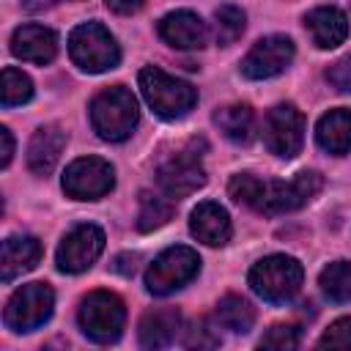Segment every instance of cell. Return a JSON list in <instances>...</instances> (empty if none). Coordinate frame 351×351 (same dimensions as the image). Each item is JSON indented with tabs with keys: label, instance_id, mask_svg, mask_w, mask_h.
Listing matches in <instances>:
<instances>
[{
	"label": "cell",
	"instance_id": "1",
	"mask_svg": "<svg viewBox=\"0 0 351 351\" xmlns=\"http://www.w3.org/2000/svg\"><path fill=\"white\" fill-rule=\"evenodd\" d=\"M324 186L321 173L315 170H302L288 181L280 178H258L252 173H236L228 181V195L250 206L261 214H288L302 206H307Z\"/></svg>",
	"mask_w": 351,
	"mask_h": 351
},
{
	"label": "cell",
	"instance_id": "2",
	"mask_svg": "<svg viewBox=\"0 0 351 351\" xmlns=\"http://www.w3.org/2000/svg\"><path fill=\"white\" fill-rule=\"evenodd\" d=\"M137 121H140L137 99L123 85H112L90 101V126L107 143L126 140L134 132Z\"/></svg>",
	"mask_w": 351,
	"mask_h": 351
},
{
	"label": "cell",
	"instance_id": "3",
	"mask_svg": "<svg viewBox=\"0 0 351 351\" xmlns=\"http://www.w3.org/2000/svg\"><path fill=\"white\" fill-rule=\"evenodd\" d=\"M203 151H206V140H189L184 143L176 154H170L167 159L159 162L156 167V184L159 189L178 200L186 197L192 192H197L206 184V170H203Z\"/></svg>",
	"mask_w": 351,
	"mask_h": 351
},
{
	"label": "cell",
	"instance_id": "4",
	"mask_svg": "<svg viewBox=\"0 0 351 351\" xmlns=\"http://www.w3.org/2000/svg\"><path fill=\"white\" fill-rule=\"evenodd\" d=\"M250 288L269 304L291 302L304 280L302 263L291 255H266L250 269Z\"/></svg>",
	"mask_w": 351,
	"mask_h": 351
},
{
	"label": "cell",
	"instance_id": "5",
	"mask_svg": "<svg viewBox=\"0 0 351 351\" xmlns=\"http://www.w3.org/2000/svg\"><path fill=\"white\" fill-rule=\"evenodd\" d=\"M137 82H140V90H143L148 107L165 121L184 118L197 104V90L189 82L165 74L162 69H154V66L143 69Z\"/></svg>",
	"mask_w": 351,
	"mask_h": 351
},
{
	"label": "cell",
	"instance_id": "6",
	"mask_svg": "<svg viewBox=\"0 0 351 351\" xmlns=\"http://www.w3.org/2000/svg\"><path fill=\"white\" fill-rule=\"evenodd\" d=\"M69 55H71L74 66H80L88 74H101L107 69H115L121 60L118 41L99 22H82L71 30Z\"/></svg>",
	"mask_w": 351,
	"mask_h": 351
},
{
	"label": "cell",
	"instance_id": "7",
	"mask_svg": "<svg viewBox=\"0 0 351 351\" xmlns=\"http://www.w3.org/2000/svg\"><path fill=\"white\" fill-rule=\"evenodd\" d=\"M80 326L93 343H115L126 324V307L121 296L110 291H93L80 302Z\"/></svg>",
	"mask_w": 351,
	"mask_h": 351
},
{
	"label": "cell",
	"instance_id": "8",
	"mask_svg": "<svg viewBox=\"0 0 351 351\" xmlns=\"http://www.w3.org/2000/svg\"><path fill=\"white\" fill-rule=\"evenodd\" d=\"M200 271V258L192 247H167L154 258L145 271V288L154 296H167L186 282H192Z\"/></svg>",
	"mask_w": 351,
	"mask_h": 351
},
{
	"label": "cell",
	"instance_id": "9",
	"mask_svg": "<svg viewBox=\"0 0 351 351\" xmlns=\"http://www.w3.org/2000/svg\"><path fill=\"white\" fill-rule=\"evenodd\" d=\"M55 293L47 282H27L5 304V326L14 332H33L44 326L52 315Z\"/></svg>",
	"mask_w": 351,
	"mask_h": 351
},
{
	"label": "cell",
	"instance_id": "10",
	"mask_svg": "<svg viewBox=\"0 0 351 351\" xmlns=\"http://www.w3.org/2000/svg\"><path fill=\"white\" fill-rule=\"evenodd\" d=\"M263 143L280 159H293L304 143V115L293 104H277L263 118Z\"/></svg>",
	"mask_w": 351,
	"mask_h": 351
},
{
	"label": "cell",
	"instance_id": "11",
	"mask_svg": "<svg viewBox=\"0 0 351 351\" xmlns=\"http://www.w3.org/2000/svg\"><path fill=\"white\" fill-rule=\"evenodd\" d=\"M115 186V170L99 156L74 159L63 173V192L74 200H99Z\"/></svg>",
	"mask_w": 351,
	"mask_h": 351
},
{
	"label": "cell",
	"instance_id": "12",
	"mask_svg": "<svg viewBox=\"0 0 351 351\" xmlns=\"http://www.w3.org/2000/svg\"><path fill=\"white\" fill-rule=\"evenodd\" d=\"M296 49H293V41L288 36H266L261 38L241 60V74L247 80H269V77H277L282 74L291 60H293Z\"/></svg>",
	"mask_w": 351,
	"mask_h": 351
},
{
	"label": "cell",
	"instance_id": "13",
	"mask_svg": "<svg viewBox=\"0 0 351 351\" xmlns=\"http://www.w3.org/2000/svg\"><path fill=\"white\" fill-rule=\"evenodd\" d=\"M104 250V230L96 225H77L69 230L58 247V269L69 274H80L96 263Z\"/></svg>",
	"mask_w": 351,
	"mask_h": 351
},
{
	"label": "cell",
	"instance_id": "14",
	"mask_svg": "<svg viewBox=\"0 0 351 351\" xmlns=\"http://www.w3.org/2000/svg\"><path fill=\"white\" fill-rule=\"evenodd\" d=\"M159 36L176 49H200L208 41V27L195 11H170L159 19Z\"/></svg>",
	"mask_w": 351,
	"mask_h": 351
},
{
	"label": "cell",
	"instance_id": "15",
	"mask_svg": "<svg viewBox=\"0 0 351 351\" xmlns=\"http://www.w3.org/2000/svg\"><path fill=\"white\" fill-rule=\"evenodd\" d=\"M189 230L197 241L208 244V247H222L230 241V233H233V225H230V217L228 211L214 203V200H203L192 208L189 214Z\"/></svg>",
	"mask_w": 351,
	"mask_h": 351
},
{
	"label": "cell",
	"instance_id": "16",
	"mask_svg": "<svg viewBox=\"0 0 351 351\" xmlns=\"http://www.w3.org/2000/svg\"><path fill=\"white\" fill-rule=\"evenodd\" d=\"M11 52L27 63H49L58 55V36L44 25H22L11 36Z\"/></svg>",
	"mask_w": 351,
	"mask_h": 351
},
{
	"label": "cell",
	"instance_id": "17",
	"mask_svg": "<svg viewBox=\"0 0 351 351\" xmlns=\"http://www.w3.org/2000/svg\"><path fill=\"white\" fill-rule=\"evenodd\" d=\"M41 255H44L41 241L33 239V236H11V239H5L3 247H0V280L11 282L19 274L36 269Z\"/></svg>",
	"mask_w": 351,
	"mask_h": 351
},
{
	"label": "cell",
	"instance_id": "18",
	"mask_svg": "<svg viewBox=\"0 0 351 351\" xmlns=\"http://www.w3.org/2000/svg\"><path fill=\"white\" fill-rule=\"evenodd\" d=\"M304 27L318 49H335L348 36V19L335 5H318L304 16Z\"/></svg>",
	"mask_w": 351,
	"mask_h": 351
},
{
	"label": "cell",
	"instance_id": "19",
	"mask_svg": "<svg viewBox=\"0 0 351 351\" xmlns=\"http://www.w3.org/2000/svg\"><path fill=\"white\" fill-rule=\"evenodd\" d=\"M66 148V132L60 126H41L36 129V134L30 137V145H27V167L36 173V176H49L60 159Z\"/></svg>",
	"mask_w": 351,
	"mask_h": 351
},
{
	"label": "cell",
	"instance_id": "20",
	"mask_svg": "<svg viewBox=\"0 0 351 351\" xmlns=\"http://www.w3.org/2000/svg\"><path fill=\"white\" fill-rule=\"evenodd\" d=\"M318 145L332 156H346L351 151V110L337 107L318 118L315 126Z\"/></svg>",
	"mask_w": 351,
	"mask_h": 351
},
{
	"label": "cell",
	"instance_id": "21",
	"mask_svg": "<svg viewBox=\"0 0 351 351\" xmlns=\"http://www.w3.org/2000/svg\"><path fill=\"white\" fill-rule=\"evenodd\" d=\"M181 329V315L176 307L148 310L140 321V346L143 348H165L176 340Z\"/></svg>",
	"mask_w": 351,
	"mask_h": 351
},
{
	"label": "cell",
	"instance_id": "22",
	"mask_svg": "<svg viewBox=\"0 0 351 351\" xmlns=\"http://www.w3.org/2000/svg\"><path fill=\"white\" fill-rule=\"evenodd\" d=\"M217 129L236 145H247L255 137V112L250 104H225L214 112Z\"/></svg>",
	"mask_w": 351,
	"mask_h": 351
},
{
	"label": "cell",
	"instance_id": "23",
	"mask_svg": "<svg viewBox=\"0 0 351 351\" xmlns=\"http://www.w3.org/2000/svg\"><path fill=\"white\" fill-rule=\"evenodd\" d=\"M214 318H217V326H222L228 332H236V335H247L255 324V310L247 299H241L236 293H228L225 299H219V304L214 310Z\"/></svg>",
	"mask_w": 351,
	"mask_h": 351
},
{
	"label": "cell",
	"instance_id": "24",
	"mask_svg": "<svg viewBox=\"0 0 351 351\" xmlns=\"http://www.w3.org/2000/svg\"><path fill=\"white\" fill-rule=\"evenodd\" d=\"M321 291L326 293V299L337 302V304H346L351 302V261H335L329 263L321 277Z\"/></svg>",
	"mask_w": 351,
	"mask_h": 351
},
{
	"label": "cell",
	"instance_id": "25",
	"mask_svg": "<svg viewBox=\"0 0 351 351\" xmlns=\"http://www.w3.org/2000/svg\"><path fill=\"white\" fill-rule=\"evenodd\" d=\"M173 197H162V195H151L143 192L140 195V211H137V228L143 233L162 228L170 217H173Z\"/></svg>",
	"mask_w": 351,
	"mask_h": 351
},
{
	"label": "cell",
	"instance_id": "26",
	"mask_svg": "<svg viewBox=\"0 0 351 351\" xmlns=\"http://www.w3.org/2000/svg\"><path fill=\"white\" fill-rule=\"evenodd\" d=\"M244 22H247V16L239 5H230V3L219 5L214 11V38H217V44L219 47L233 44L244 33Z\"/></svg>",
	"mask_w": 351,
	"mask_h": 351
},
{
	"label": "cell",
	"instance_id": "27",
	"mask_svg": "<svg viewBox=\"0 0 351 351\" xmlns=\"http://www.w3.org/2000/svg\"><path fill=\"white\" fill-rule=\"evenodd\" d=\"M33 99V82L19 69H3V85H0V101L3 107H19Z\"/></svg>",
	"mask_w": 351,
	"mask_h": 351
},
{
	"label": "cell",
	"instance_id": "28",
	"mask_svg": "<svg viewBox=\"0 0 351 351\" xmlns=\"http://www.w3.org/2000/svg\"><path fill=\"white\" fill-rule=\"evenodd\" d=\"M263 348H277V351H291L299 346V329L291 324H274L263 337H261Z\"/></svg>",
	"mask_w": 351,
	"mask_h": 351
},
{
	"label": "cell",
	"instance_id": "29",
	"mask_svg": "<svg viewBox=\"0 0 351 351\" xmlns=\"http://www.w3.org/2000/svg\"><path fill=\"white\" fill-rule=\"evenodd\" d=\"M318 348H340V351H348L351 348V318L332 321L329 329L321 335Z\"/></svg>",
	"mask_w": 351,
	"mask_h": 351
},
{
	"label": "cell",
	"instance_id": "30",
	"mask_svg": "<svg viewBox=\"0 0 351 351\" xmlns=\"http://www.w3.org/2000/svg\"><path fill=\"white\" fill-rule=\"evenodd\" d=\"M184 346H189V348H214V346H219V335L211 329V324L206 318H200L186 329Z\"/></svg>",
	"mask_w": 351,
	"mask_h": 351
},
{
	"label": "cell",
	"instance_id": "31",
	"mask_svg": "<svg viewBox=\"0 0 351 351\" xmlns=\"http://www.w3.org/2000/svg\"><path fill=\"white\" fill-rule=\"evenodd\" d=\"M326 82L340 93H351V55L335 60L326 69Z\"/></svg>",
	"mask_w": 351,
	"mask_h": 351
},
{
	"label": "cell",
	"instance_id": "32",
	"mask_svg": "<svg viewBox=\"0 0 351 351\" xmlns=\"http://www.w3.org/2000/svg\"><path fill=\"white\" fill-rule=\"evenodd\" d=\"M0 143H3V151H0V167H8V165H11V156H14V137H11V129H8V126L0 129Z\"/></svg>",
	"mask_w": 351,
	"mask_h": 351
},
{
	"label": "cell",
	"instance_id": "33",
	"mask_svg": "<svg viewBox=\"0 0 351 351\" xmlns=\"http://www.w3.org/2000/svg\"><path fill=\"white\" fill-rule=\"evenodd\" d=\"M107 3V8L110 11H115V14H134V11H140L143 8V3L145 0H104Z\"/></svg>",
	"mask_w": 351,
	"mask_h": 351
},
{
	"label": "cell",
	"instance_id": "34",
	"mask_svg": "<svg viewBox=\"0 0 351 351\" xmlns=\"http://www.w3.org/2000/svg\"><path fill=\"white\" fill-rule=\"evenodd\" d=\"M134 263H137V255H132V252H123V255H118V258H115V271L129 277V274L134 271Z\"/></svg>",
	"mask_w": 351,
	"mask_h": 351
},
{
	"label": "cell",
	"instance_id": "35",
	"mask_svg": "<svg viewBox=\"0 0 351 351\" xmlns=\"http://www.w3.org/2000/svg\"><path fill=\"white\" fill-rule=\"evenodd\" d=\"M58 0H22V5L27 8V11H41V8H49V5H55Z\"/></svg>",
	"mask_w": 351,
	"mask_h": 351
}]
</instances>
